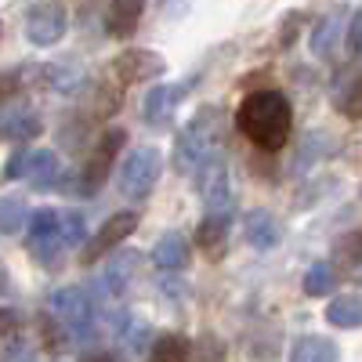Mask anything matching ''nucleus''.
Masks as SVG:
<instances>
[{"label": "nucleus", "instance_id": "nucleus-1", "mask_svg": "<svg viewBox=\"0 0 362 362\" xmlns=\"http://www.w3.org/2000/svg\"><path fill=\"white\" fill-rule=\"evenodd\" d=\"M235 124L250 138V145H257V153L276 156L283 145H290L293 109L283 90L264 87V90H254V95L243 98V105L235 109Z\"/></svg>", "mask_w": 362, "mask_h": 362}, {"label": "nucleus", "instance_id": "nucleus-2", "mask_svg": "<svg viewBox=\"0 0 362 362\" xmlns=\"http://www.w3.org/2000/svg\"><path fill=\"white\" fill-rule=\"evenodd\" d=\"M225 109L210 105V109H199L185 127L177 131V141H174V167L181 174H196L206 160H214L218 145L225 138Z\"/></svg>", "mask_w": 362, "mask_h": 362}, {"label": "nucleus", "instance_id": "nucleus-3", "mask_svg": "<svg viewBox=\"0 0 362 362\" xmlns=\"http://www.w3.org/2000/svg\"><path fill=\"white\" fill-rule=\"evenodd\" d=\"M163 174V156L156 145H145V148H134V153L124 160L116 174V185H119V196L138 203V199H148V192L156 189V181Z\"/></svg>", "mask_w": 362, "mask_h": 362}, {"label": "nucleus", "instance_id": "nucleus-4", "mask_svg": "<svg viewBox=\"0 0 362 362\" xmlns=\"http://www.w3.org/2000/svg\"><path fill=\"white\" fill-rule=\"evenodd\" d=\"M47 308H51V319L62 326L69 337H80V341L90 337V329H95V300H90L80 286L54 290Z\"/></svg>", "mask_w": 362, "mask_h": 362}, {"label": "nucleus", "instance_id": "nucleus-5", "mask_svg": "<svg viewBox=\"0 0 362 362\" xmlns=\"http://www.w3.org/2000/svg\"><path fill=\"white\" fill-rule=\"evenodd\" d=\"M124 141H127V131H124V127H109V131L95 141V148H90L83 170L76 174V192L95 196V192L105 185V177L112 174V163H116L119 145H124Z\"/></svg>", "mask_w": 362, "mask_h": 362}, {"label": "nucleus", "instance_id": "nucleus-6", "mask_svg": "<svg viewBox=\"0 0 362 362\" xmlns=\"http://www.w3.org/2000/svg\"><path fill=\"white\" fill-rule=\"evenodd\" d=\"M25 250L33 254L37 264L44 268H58L62 264V235H58V214L54 210H37L33 218H29V239H25Z\"/></svg>", "mask_w": 362, "mask_h": 362}, {"label": "nucleus", "instance_id": "nucleus-7", "mask_svg": "<svg viewBox=\"0 0 362 362\" xmlns=\"http://www.w3.org/2000/svg\"><path fill=\"white\" fill-rule=\"evenodd\" d=\"M199 196L206 206V218H225L232 221V189H228V167L221 156L206 160L199 170Z\"/></svg>", "mask_w": 362, "mask_h": 362}, {"label": "nucleus", "instance_id": "nucleus-8", "mask_svg": "<svg viewBox=\"0 0 362 362\" xmlns=\"http://www.w3.org/2000/svg\"><path fill=\"white\" fill-rule=\"evenodd\" d=\"M69 29V11L54 0H44V4H33L25 11V40L37 47H51L66 37Z\"/></svg>", "mask_w": 362, "mask_h": 362}, {"label": "nucleus", "instance_id": "nucleus-9", "mask_svg": "<svg viewBox=\"0 0 362 362\" xmlns=\"http://www.w3.org/2000/svg\"><path fill=\"white\" fill-rule=\"evenodd\" d=\"M109 73L119 80V83H148L167 73V62L160 51H148V47H131L116 58L109 66Z\"/></svg>", "mask_w": 362, "mask_h": 362}, {"label": "nucleus", "instance_id": "nucleus-10", "mask_svg": "<svg viewBox=\"0 0 362 362\" xmlns=\"http://www.w3.org/2000/svg\"><path fill=\"white\" fill-rule=\"evenodd\" d=\"M138 210H119V214H112L95 235H90V243L83 247V261L90 264V261H98V257H105L109 250H116L124 239L138 228Z\"/></svg>", "mask_w": 362, "mask_h": 362}, {"label": "nucleus", "instance_id": "nucleus-11", "mask_svg": "<svg viewBox=\"0 0 362 362\" xmlns=\"http://www.w3.org/2000/svg\"><path fill=\"white\" fill-rule=\"evenodd\" d=\"M185 90H189L185 83H160V87H148L145 105H141L145 124H148V127H156V131H163V127L170 124V116H174L177 102L185 98Z\"/></svg>", "mask_w": 362, "mask_h": 362}, {"label": "nucleus", "instance_id": "nucleus-12", "mask_svg": "<svg viewBox=\"0 0 362 362\" xmlns=\"http://www.w3.org/2000/svg\"><path fill=\"white\" fill-rule=\"evenodd\" d=\"M44 134V119L33 112V109H25V105H4L0 109V141H33Z\"/></svg>", "mask_w": 362, "mask_h": 362}, {"label": "nucleus", "instance_id": "nucleus-13", "mask_svg": "<svg viewBox=\"0 0 362 362\" xmlns=\"http://www.w3.org/2000/svg\"><path fill=\"white\" fill-rule=\"evenodd\" d=\"M243 235H247V243L254 250H272V247H279V239H283V225H279V218L272 214V210L257 206L243 221Z\"/></svg>", "mask_w": 362, "mask_h": 362}, {"label": "nucleus", "instance_id": "nucleus-14", "mask_svg": "<svg viewBox=\"0 0 362 362\" xmlns=\"http://www.w3.org/2000/svg\"><path fill=\"white\" fill-rule=\"evenodd\" d=\"M90 87V102H87V112L95 119H109L119 112V105H124V83H119L112 73H105L102 80L87 83Z\"/></svg>", "mask_w": 362, "mask_h": 362}, {"label": "nucleus", "instance_id": "nucleus-15", "mask_svg": "<svg viewBox=\"0 0 362 362\" xmlns=\"http://www.w3.org/2000/svg\"><path fill=\"white\" fill-rule=\"evenodd\" d=\"M329 102H334L344 116L358 119L362 116V73H355V69L337 73L334 83H329Z\"/></svg>", "mask_w": 362, "mask_h": 362}, {"label": "nucleus", "instance_id": "nucleus-16", "mask_svg": "<svg viewBox=\"0 0 362 362\" xmlns=\"http://www.w3.org/2000/svg\"><path fill=\"white\" fill-rule=\"evenodd\" d=\"M141 11H145L141 0H112L109 11H105L109 37H116V40L134 37V33H138V22H141Z\"/></svg>", "mask_w": 362, "mask_h": 362}, {"label": "nucleus", "instance_id": "nucleus-17", "mask_svg": "<svg viewBox=\"0 0 362 362\" xmlns=\"http://www.w3.org/2000/svg\"><path fill=\"white\" fill-rule=\"evenodd\" d=\"M189 261H192V247H189V239L181 232L160 235V243L153 247V264L163 268V272H177V268H185Z\"/></svg>", "mask_w": 362, "mask_h": 362}, {"label": "nucleus", "instance_id": "nucleus-18", "mask_svg": "<svg viewBox=\"0 0 362 362\" xmlns=\"http://www.w3.org/2000/svg\"><path fill=\"white\" fill-rule=\"evenodd\" d=\"M25 174H29V185L33 189H58L62 185V174H58V156L51 148H37V153L25 156Z\"/></svg>", "mask_w": 362, "mask_h": 362}, {"label": "nucleus", "instance_id": "nucleus-19", "mask_svg": "<svg viewBox=\"0 0 362 362\" xmlns=\"http://www.w3.org/2000/svg\"><path fill=\"white\" fill-rule=\"evenodd\" d=\"M228 228H232V221H225V218H203V221H199V228H196V243H199V250H203L210 261H221V257H225Z\"/></svg>", "mask_w": 362, "mask_h": 362}, {"label": "nucleus", "instance_id": "nucleus-20", "mask_svg": "<svg viewBox=\"0 0 362 362\" xmlns=\"http://www.w3.org/2000/svg\"><path fill=\"white\" fill-rule=\"evenodd\" d=\"M341 351L329 337H319V334H308V337H297L290 344V362H337Z\"/></svg>", "mask_w": 362, "mask_h": 362}, {"label": "nucleus", "instance_id": "nucleus-21", "mask_svg": "<svg viewBox=\"0 0 362 362\" xmlns=\"http://www.w3.org/2000/svg\"><path fill=\"white\" fill-rule=\"evenodd\" d=\"M141 272V254L138 250H124V254H116L109 261V272H105V286L119 297V293H127V286L134 283V276Z\"/></svg>", "mask_w": 362, "mask_h": 362}, {"label": "nucleus", "instance_id": "nucleus-22", "mask_svg": "<svg viewBox=\"0 0 362 362\" xmlns=\"http://www.w3.org/2000/svg\"><path fill=\"white\" fill-rule=\"evenodd\" d=\"M344 18H348V11L344 8H337V11H329L326 18H319L315 22V33H312V54H334V47H337V37L344 33Z\"/></svg>", "mask_w": 362, "mask_h": 362}, {"label": "nucleus", "instance_id": "nucleus-23", "mask_svg": "<svg viewBox=\"0 0 362 362\" xmlns=\"http://www.w3.org/2000/svg\"><path fill=\"white\" fill-rule=\"evenodd\" d=\"M326 322L337 326V329H362V297L358 293L334 297L326 308Z\"/></svg>", "mask_w": 362, "mask_h": 362}, {"label": "nucleus", "instance_id": "nucleus-24", "mask_svg": "<svg viewBox=\"0 0 362 362\" xmlns=\"http://www.w3.org/2000/svg\"><path fill=\"white\" fill-rule=\"evenodd\" d=\"M189 351H192V341L189 337L163 334V337H156L153 351H148V362H189Z\"/></svg>", "mask_w": 362, "mask_h": 362}, {"label": "nucleus", "instance_id": "nucleus-25", "mask_svg": "<svg viewBox=\"0 0 362 362\" xmlns=\"http://www.w3.org/2000/svg\"><path fill=\"white\" fill-rule=\"evenodd\" d=\"M334 286H337L334 264H329V261H315V264L308 268V276H305V293H308V297H326Z\"/></svg>", "mask_w": 362, "mask_h": 362}, {"label": "nucleus", "instance_id": "nucleus-26", "mask_svg": "<svg viewBox=\"0 0 362 362\" xmlns=\"http://www.w3.org/2000/svg\"><path fill=\"white\" fill-rule=\"evenodd\" d=\"M25 225V203L8 196V199H0V235H15L22 232Z\"/></svg>", "mask_w": 362, "mask_h": 362}, {"label": "nucleus", "instance_id": "nucleus-27", "mask_svg": "<svg viewBox=\"0 0 362 362\" xmlns=\"http://www.w3.org/2000/svg\"><path fill=\"white\" fill-rule=\"evenodd\" d=\"M225 341L218 337V334H203L196 344H192V351H189V362H225Z\"/></svg>", "mask_w": 362, "mask_h": 362}, {"label": "nucleus", "instance_id": "nucleus-28", "mask_svg": "<svg viewBox=\"0 0 362 362\" xmlns=\"http://www.w3.org/2000/svg\"><path fill=\"white\" fill-rule=\"evenodd\" d=\"M326 141H329V134H322V131L305 134V141H300V156H297V170H308L326 153Z\"/></svg>", "mask_w": 362, "mask_h": 362}, {"label": "nucleus", "instance_id": "nucleus-29", "mask_svg": "<svg viewBox=\"0 0 362 362\" xmlns=\"http://www.w3.org/2000/svg\"><path fill=\"white\" fill-rule=\"evenodd\" d=\"M37 329H40V341H44V348H47V351H66V341H69V334H66V329L58 326L51 315H40Z\"/></svg>", "mask_w": 362, "mask_h": 362}, {"label": "nucleus", "instance_id": "nucleus-30", "mask_svg": "<svg viewBox=\"0 0 362 362\" xmlns=\"http://www.w3.org/2000/svg\"><path fill=\"white\" fill-rule=\"evenodd\" d=\"M83 218L80 214H58V235H62V247H80L83 243Z\"/></svg>", "mask_w": 362, "mask_h": 362}, {"label": "nucleus", "instance_id": "nucleus-31", "mask_svg": "<svg viewBox=\"0 0 362 362\" xmlns=\"http://www.w3.org/2000/svg\"><path fill=\"white\" fill-rule=\"evenodd\" d=\"M344 47H348V54L351 58H362V8L348 18V25H344Z\"/></svg>", "mask_w": 362, "mask_h": 362}, {"label": "nucleus", "instance_id": "nucleus-32", "mask_svg": "<svg viewBox=\"0 0 362 362\" xmlns=\"http://www.w3.org/2000/svg\"><path fill=\"white\" fill-rule=\"evenodd\" d=\"M119 334H124V344L131 351H141L145 341H148V326L145 322H124V326H119Z\"/></svg>", "mask_w": 362, "mask_h": 362}, {"label": "nucleus", "instance_id": "nucleus-33", "mask_svg": "<svg viewBox=\"0 0 362 362\" xmlns=\"http://www.w3.org/2000/svg\"><path fill=\"white\" fill-rule=\"evenodd\" d=\"M300 22H305V11H290L286 18H283V33H279V47L286 51L293 40H297V33H300Z\"/></svg>", "mask_w": 362, "mask_h": 362}, {"label": "nucleus", "instance_id": "nucleus-34", "mask_svg": "<svg viewBox=\"0 0 362 362\" xmlns=\"http://www.w3.org/2000/svg\"><path fill=\"white\" fill-rule=\"evenodd\" d=\"M18 329V315L11 308H0V344H8Z\"/></svg>", "mask_w": 362, "mask_h": 362}, {"label": "nucleus", "instance_id": "nucleus-35", "mask_svg": "<svg viewBox=\"0 0 362 362\" xmlns=\"http://www.w3.org/2000/svg\"><path fill=\"white\" fill-rule=\"evenodd\" d=\"M4 362H33V348L25 341H15L8 351H4Z\"/></svg>", "mask_w": 362, "mask_h": 362}, {"label": "nucleus", "instance_id": "nucleus-36", "mask_svg": "<svg viewBox=\"0 0 362 362\" xmlns=\"http://www.w3.org/2000/svg\"><path fill=\"white\" fill-rule=\"evenodd\" d=\"M25 156H29V153L22 148V153H15V156H11V160L4 163V177H8V181H11V177H22V174H25Z\"/></svg>", "mask_w": 362, "mask_h": 362}, {"label": "nucleus", "instance_id": "nucleus-37", "mask_svg": "<svg viewBox=\"0 0 362 362\" xmlns=\"http://www.w3.org/2000/svg\"><path fill=\"white\" fill-rule=\"evenodd\" d=\"M80 362H116V355L105 351V348H90V351L80 355Z\"/></svg>", "mask_w": 362, "mask_h": 362}, {"label": "nucleus", "instance_id": "nucleus-38", "mask_svg": "<svg viewBox=\"0 0 362 362\" xmlns=\"http://www.w3.org/2000/svg\"><path fill=\"white\" fill-rule=\"evenodd\" d=\"M4 293H11V276H8L4 261H0V297H4Z\"/></svg>", "mask_w": 362, "mask_h": 362}, {"label": "nucleus", "instance_id": "nucleus-39", "mask_svg": "<svg viewBox=\"0 0 362 362\" xmlns=\"http://www.w3.org/2000/svg\"><path fill=\"white\" fill-rule=\"evenodd\" d=\"M348 272H351V276H355V279H358V283H362V257H358V261H355V264H351V268H348Z\"/></svg>", "mask_w": 362, "mask_h": 362}]
</instances>
